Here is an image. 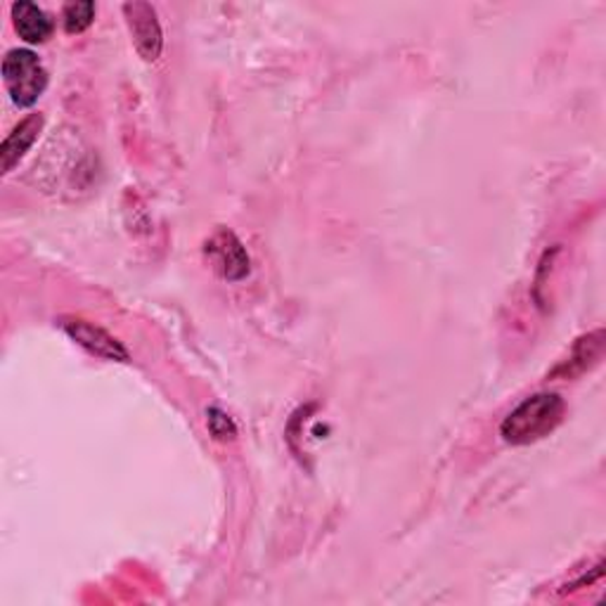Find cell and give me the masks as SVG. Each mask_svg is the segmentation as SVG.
<instances>
[{"instance_id":"obj_1","label":"cell","mask_w":606,"mask_h":606,"mask_svg":"<svg viewBox=\"0 0 606 606\" xmlns=\"http://www.w3.org/2000/svg\"><path fill=\"white\" fill-rule=\"evenodd\" d=\"M567 415V406L557 394H535L511 410L500 426V436L509 446H529L549 436Z\"/></svg>"},{"instance_id":"obj_2","label":"cell","mask_w":606,"mask_h":606,"mask_svg":"<svg viewBox=\"0 0 606 606\" xmlns=\"http://www.w3.org/2000/svg\"><path fill=\"white\" fill-rule=\"evenodd\" d=\"M3 81L12 102L17 107H32L48 88V72L36 52L15 48L3 60Z\"/></svg>"},{"instance_id":"obj_3","label":"cell","mask_w":606,"mask_h":606,"mask_svg":"<svg viewBox=\"0 0 606 606\" xmlns=\"http://www.w3.org/2000/svg\"><path fill=\"white\" fill-rule=\"evenodd\" d=\"M121 10H124L133 46H136L138 55L145 62H157L161 50H164V34H161L157 10L150 3H126Z\"/></svg>"},{"instance_id":"obj_4","label":"cell","mask_w":606,"mask_h":606,"mask_svg":"<svg viewBox=\"0 0 606 606\" xmlns=\"http://www.w3.org/2000/svg\"><path fill=\"white\" fill-rule=\"evenodd\" d=\"M209 261L213 263V271L225 280H242L249 275V253L245 245L231 231H219L205 247Z\"/></svg>"},{"instance_id":"obj_5","label":"cell","mask_w":606,"mask_h":606,"mask_svg":"<svg viewBox=\"0 0 606 606\" xmlns=\"http://www.w3.org/2000/svg\"><path fill=\"white\" fill-rule=\"evenodd\" d=\"M62 327L78 346H84L90 354L107 360H119V362L128 360L126 348L121 346L112 334H107L98 325H90L86 320H62Z\"/></svg>"},{"instance_id":"obj_6","label":"cell","mask_w":606,"mask_h":606,"mask_svg":"<svg viewBox=\"0 0 606 606\" xmlns=\"http://www.w3.org/2000/svg\"><path fill=\"white\" fill-rule=\"evenodd\" d=\"M40 128H44V116L32 114L12 128L10 136L5 138L3 147H0V159H3V173H10L15 169L24 154L32 150V145L36 143Z\"/></svg>"},{"instance_id":"obj_7","label":"cell","mask_w":606,"mask_h":606,"mask_svg":"<svg viewBox=\"0 0 606 606\" xmlns=\"http://www.w3.org/2000/svg\"><path fill=\"white\" fill-rule=\"evenodd\" d=\"M10 12H12L15 32L20 34V38L26 40V44H46V40L52 36V22L36 3L20 0V3L12 5Z\"/></svg>"},{"instance_id":"obj_8","label":"cell","mask_w":606,"mask_h":606,"mask_svg":"<svg viewBox=\"0 0 606 606\" xmlns=\"http://www.w3.org/2000/svg\"><path fill=\"white\" fill-rule=\"evenodd\" d=\"M96 20V3H88V0H76V3H66L62 10V22L64 29L70 34H81L86 32L88 26Z\"/></svg>"},{"instance_id":"obj_9","label":"cell","mask_w":606,"mask_h":606,"mask_svg":"<svg viewBox=\"0 0 606 606\" xmlns=\"http://www.w3.org/2000/svg\"><path fill=\"white\" fill-rule=\"evenodd\" d=\"M209 429H211V434L219 438V441H227V438L235 436V426L231 422V417L223 415L221 410H211L209 412Z\"/></svg>"}]
</instances>
